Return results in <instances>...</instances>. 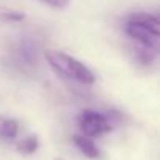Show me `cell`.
Instances as JSON below:
<instances>
[{
    "label": "cell",
    "instance_id": "6da1fadb",
    "mask_svg": "<svg viewBox=\"0 0 160 160\" xmlns=\"http://www.w3.org/2000/svg\"><path fill=\"white\" fill-rule=\"evenodd\" d=\"M158 25L160 22L157 16L138 11L127 18L124 30H126V35L135 42L133 47L158 52V41H160Z\"/></svg>",
    "mask_w": 160,
    "mask_h": 160
},
{
    "label": "cell",
    "instance_id": "7a4b0ae2",
    "mask_svg": "<svg viewBox=\"0 0 160 160\" xmlns=\"http://www.w3.org/2000/svg\"><path fill=\"white\" fill-rule=\"evenodd\" d=\"M44 58H46L47 64L60 77L69 80V82H75L83 87H91L96 82V75L85 63H82L80 60H77L64 52L49 49L44 52Z\"/></svg>",
    "mask_w": 160,
    "mask_h": 160
},
{
    "label": "cell",
    "instance_id": "3957f363",
    "mask_svg": "<svg viewBox=\"0 0 160 160\" xmlns=\"http://www.w3.org/2000/svg\"><path fill=\"white\" fill-rule=\"evenodd\" d=\"M77 126L80 129V133L90 138L102 137L112 130V121L108 119V116L98 110L80 112L77 118Z\"/></svg>",
    "mask_w": 160,
    "mask_h": 160
},
{
    "label": "cell",
    "instance_id": "277c9868",
    "mask_svg": "<svg viewBox=\"0 0 160 160\" xmlns=\"http://www.w3.org/2000/svg\"><path fill=\"white\" fill-rule=\"evenodd\" d=\"M21 130L19 122L14 118L0 116V143H11L18 138Z\"/></svg>",
    "mask_w": 160,
    "mask_h": 160
},
{
    "label": "cell",
    "instance_id": "5b68a950",
    "mask_svg": "<svg viewBox=\"0 0 160 160\" xmlns=\"http://www.w3.org/2000/svg\"><path fill=\"white\" fill-rule=\"evenodd\" d=\"M74 143L78 148V151L83 155H87L88 158H99L101 151H99L98 144L94 143V138H90V137H85L80 133V135L74 137Z\"/></svg>",
    "mask_w": 160,
    "mask_h": 160
},
{
    "label": "cell",
    "instance_id": "8992f818",
    "mask_svg": "<svg viewBox=\"0 0 160 160\" xmlns=\"http://www.w3.org/2000/svg\"><path fill=\"white\" fill-rule=\"evenodd\" d=\"M39 148V140L36 135H28L25 138H22L18 144H16V149L21 152V154H25V155H32L38 151Z\"/></svg>",
    "mask_w": 160,
    "mask_h": 160
},
{
    "label": "cell",
    "instance_id": "52a82bcc",
    "mask_svg": "<svg viewBox=\"0 0 160 160\" xmlns=\"http://www.w3.org/2000/svg\"><path fill=\"white\" fill-rule=\"evenodd\" d=\"M25 19V14L21 11L0 8V22H22Z\"/></svg>",
    "mask_w": 160,
    "mask_h": 160
},
{
    "label": "cell",
    "instance_id": "ba28073f",
    "mask_svg": "<svg viewBox=\"0 0 160 160\" xmlns=\"http://www.w3.org/2000/svg\"><path fill=\"white\" fill-rule=\"evenodd\" d=\"M41 2L46 3V5H49L53 10H64L69 5L71 0H41Z\"/></svg>",
    "mask_w": 160,
    "mask_h": 160
},
{
    "label": "cell",
    "instance_id": "9c48e42d",
    "mask_svg": "<svg viewBox=\"0 0 160 160\" xmlns=\"http://www.w3.org/2000/svg\"><path fill=\"white\" fill-rule=\"evenodd\" d=\"M57 160H61V158H57Z\"/></svg>",
    "mask_w": 160,
    "mask_h": 160
}]
</instances>
